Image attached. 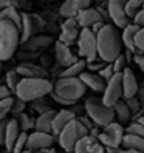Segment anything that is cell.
Segmentation results:
<instances>
[{
	"mask_svg": "<svg viewBox=\"0 0 144 153\" xmlns=\"http://www.w3.org/2000/svg\"><path fill=\"white\" fill-rule=\"evenodd\" d=\"M85 91H87V87L79 77L59 76V79L53 84V90L48 96L54 102L64 105V107H70V105L76 104L85 94Z\"/></svg>",
	"mask_w": 144,
	"mask_h": 153,
	"instance_id": "6da1fadb",
	"label": "cell"
},
{
	"mask_svg": "<svg viewBox=\"0 0 144 153\" xmlns=\"http://www.w3.org/2000/svg\"><path fill=\"white\" fill-rule=\"evenodd\" d=\"M98 57L105 62H113L122 53V40L118 28L113 23H105L96 34Z\"/></svg>",
	"mask_w": 144,
	"mask_h": 153,
	"instance_id": "7a4b0ae2",
	"label": "cell"
},
{
	"mask_svg": "<svg viewBox=\"0 0 144 153\" xmlns=\"http://www.w3.org/2000/svg\"><path fill=\"white\" fill-rule=\"evenodd\" d=\"M53 90V82L48 77H22L16 87V97L25 102H33L39 97L48 96Z\"/></svg>",
	"mask_w": 144,
	"mask_h": 153,
	"instance_id": "3957f363",
	"label": "cell"
},
{
	"mask_svg": "<svg viewBox=\"0 0 144 153\" xmlns=\"http://www.w3.org/2000/svg\"><path fill=\"white\" fill-rule=\"evenodd\" d=\"M19 45H20L19 28L8 20H0V60L5 62L14 57Z\"/></svg>",
	"mask_w": 144,
	"mask_h": 153,
	"instance_id": "277c9868",
	"label": "cell"
},
{
	"mask_svg": "<svg viewBox=\"0 0 144 153\" xmlns=\"http://www.w3.org/2000/svg\"><path fill=\"white\" fill-rule=\"evenodd\" d=\"M84 111L85 114L92 119L96 125L104 127V125L110 124L115 121V111L113 107H109L102 102L101 97L98 96H90L84 102Z\"/></svg>",
	"mask_w": 144,
	"mask_h": 153,
	"instance_id": "5b68a950",
	"label": "cell"
},
{
	"mask_svg": "<svg viewBox=\"0 0 144 153\" xmlns=\"http://www.w3.org/2000/svg\"><path fill=\"white\" fill-rule=\"evenodd\" d=\"M85 134H88V130L75 118L57 133L56 138H57V142H59L62 150L67 152V153H73L76 142L82 136H85Z\"/></svg>",
	"mask_w": 144,
	"mask_h": 153,
	"instance_id": "8992f818",
	"label": "cell"
},
{
	"mask_svg": "<svg viewBox=\"0 0 144 153\" xmlns=\"http://www.w3.org/2000/svg\"><path fill=\"white\" fill-rule=\"evenodd\" d=\"M78 54L85 59V62H93L98 59V45H96V34L90 28H81L79 37L76 40Z\"/></svg>",
	"mask_w": 144,
	"mask_h": 153,
	"instance_id": "52a82bcc",
	"label": "cell"
},
{
	"mask_svg": "<svg viewBox=\"0 0 144 153\" xmlns=\"http://www.w3.org/2000/svg\"><path fill=\"white\" fill-rule=\"evenodd\" d=\"M125 134V128L122 127V124L118 121H113L110 124L101 127V133L98 139L104 147H112V149H119L122 144V138Z\"/></svg>",
	"mask_w": 144,
	"mask_h": 153,
	"instance_id": "ba28073f",
	"label": "cell"
},
{
	"mask_svg": "<svg viewBox=\"0 0 144 153\" xmlns=\"http://www.w3.org/2000/svg\"><path fill=\"white\" fill-rule=\"evenodd\" d=\"M45 28V20L40 16L33 13H23L22 14V25H20V43H23L31 36L37 34Z\"/></svg>",
	"mask_w": 144,
	"mask_h": 153,
	"instance_id": "9c48e42d",
	"label": "cell"
},
{
	"mask_svg": "<svg viewBox=\"0 0 144 153\" xmlns=\"http://www.w3.org/2000/svg\"><path fill=\"white\" fill-rule=\"evenodd\" d=\"M102 102L109 107H113L116 102L122 99V82H121V73H115L109 80L105 82L104 91H102Z\"/></svg>",
	"mask_w": 144,
	"mask_h": 153,
	"instance_id": "30bf717a",
	"label": "cell"
},
{
	"mask_svg": "<svg viewBox=\"0 0 144 153\" xmlns=\"http://www.w3.org/2000/svg\"><path fill=\"white\" fill-rule=\"evenodd\" d=\"M53 142H54V134L53 133L34 130V131L28 133L26 150H30L33 153H37V152H42V150H47V149L53 147Z\"/></svg>",
	"mask_w": 144,
	"mask_h": 153,
	"instance_id": "8fae6325",
	"label": "cell"
},
{
	"mask_svg": "<svg viewBox=\"0 0 144 153\" xmlns=\"http://www.w3.org/2000/svg\"><path fill=\"white\" fill-rule=\"evenodd\" d=\"M107 14L116 28H124L130 23V19L125 14V0H109L107 2Z\"/></svg>",
	"mask_w": 144,
	"mask_h": 153,
	"instance_id": "7c38bea8",
	"label": "cell"
},
{
	"mask_svg": "<svg viewBox=\"0 0 144 153\" xmlns=\"http://www.w3.org/2000/svg\"><path fill=\"white\" fill-rule=\"evenodd\" d=\"M81 33V26L76 20V17H68V19L64 20V23L60 25V33H59V39L60 42H64L67 45H73L76 43L78 37Z\"/></svg>",
	"mask_w": 144,
	"mask_h": 153,
	"instance_id": "4fadbf2b",
	"label": "cell"
},
{
	"mask_svg": "<svg viewBox=\"0 0 144 153\" xmlns=\"http://www.w3.org/2000/svg\"><path fill=\"white\" fill-rule=\"evenodd\" d=\"M22 45H23V50L40 53V51H45L50 47H53L54 45V39L47 34H34L30 39H26Z\"/></svg>",
	"mask_w": 144,
	"mask_h": 153,
	"instance_id": "5bb4252c",
	"label": "cell"
},
{
	"mask_svg": "<svg viewBox=\"0 0 144 153\" xmlns=\"http://www.w3.org/2000/svg\"><path fill=\"white\" fill-rule=\"evenodd\" d=\"M73 153H105V147L98 138L85 134L76 142Z\"/></svg>",
	"mask_w": 144,
	"mask_h": 153,
	"instance_id": "9a60e30c",
	"label": "cell"
},
{
	"mask_svg": "<svg viewBox=\"0 0 144 153\" xmlns=\"http://www.w3.org/2000/svg\"><path fill=\"white\" fill-rule=\"evenodd\" d=\"M121 82H122V99H129L137 96L138 93V79L130 68H124L121 73Z\"/></svg>",
	"mask_w": 144,
	"mask_h": 153,
	"instance_id": "2e32d148",
	"label": "cell"
},
{
	"mask_svg": "<svg viewBox=\"0 0 144 153\" xmlns=\"http://www.w3.org/2000/svg\"><path fill=\"white\" fill-rule=\"evenodd\" d=\"M54 54H56V60H57V64L60 65V67H68V65H71L73 62H76L79 57L75 54L73 51H71V48H70V45H67V43H64V42H60V40H57V42H54Z\"/></svg>",
	"mask_w": 144,
	"mask_h": 153,
	"instance_id": "e0dca14e",
	"label": "cell"
},
{
	"mask_svg": "<svg viewBox=\"0 0 144 153\" xmlns=\"http://www.w3.org/2000/svg\"><path fill=\"white\" fill-rule=\"evenodd\" d=\"M16 71L20 74V77H48V70L33 62H19Z\"/></svg>",
	"mask_w": 144,
	"mask_h": 153,
	"instance_id": "ac0fdd59",
	"label": "cell"
},
{
	"mask_svg": "<svg viewBox=\"0 0 144 153\" xmlns=\"http://www.w3.org/2000/svg\"><path fill=\"white\" fill-rule=\"evenodd\" d=\"M76 20L79 23L81 28H92L93 23L99 22V20H104L101 13L98 11V8H84V10H81L76 16Z\"/></svg>",
	"mask_w": 144,
	"mask_h": 153,
	"instance_id": "d6986e66",
	"label": "cell"
},
{
	"mask_svg": "<svg viewBox=\"0 0 144 153\" xmlns=\"http://www.w3.org/2000/svg\"><path fill=\"white\" fill-rule=\"evenodd\" d=\"M90 6V0H64V3L59 8V14L68 19V17H76L78 13L84 8Z\"/></svg>",
	"mask_w": 144,
	"mask_h": 153,
	"instance_id": "ffe728a7",
	"label": "cell"
},
{
	"mask_svg": "<svg viewBox=\"0 0 144 153\" xmlns=\"http://www.w3.org/2000/svg\"><path fill=\"white\" fill-rule=\"evenodd\" d=\"M75 118H76V114L70 108H62V110L56 111L54 118H53V122H51V133L54 134V138L57 136V133L64 128L70 121H73Z\"/></svg>",
	"mask_w": 144,
	"mask_h": 153,
	"instance_id": "44dd1931",
	"label": "cell"
},
{
	"mask_svg": "<svg viewBox=\"0 0 144 153\" xmlns=\"http://www.w3.org/2000/svg\"><path fill=\"white\" fill-rule=\"evenodd\" d=\"M79 79L84 82V85L90 90H93L95 93H102L105 87V80L95 71H82L79 74Z\"/></svg>",
	"mask_w": 144,
	"mask_h": 153,
	"instance_id": "7402d4cb",
	"label": "cell"
},
{
	"mask_svg": "<svg viewBox=\"0 0 144 153\" xmlns=\"http://www.w3.org/2000/svg\"><path fill=\"white\" fill-rule=\"evenodd\" d=\"M20 131H22V130H20V127H19V124H17L16 118L8 119V124H6V131H5V139H3V146H5V150H6L8 153H11L13 146H14L16 139L19 138Z\"/></svg>",
	"mask_w": 144,
	"mask_h": 153,
	"instance_id": "603a6c76",
	"label": "cell"
},
{
	"mask_svg": "<svg viewBox=\"0 0 144 153\" xmlns=\"http://www.w3.org/2000/svg\"><path fill=\"white\" fill-rule=\"evenodd\" d=\"M140 30L138 25H135L133 22L125 25L122 28V33H121V40H122V45L125 47V50L130 51L132 54L138 53L137 47H135V36H137V31Z\"/></svg>",
	"mask_w": 144,
	"mask_h": 153,
	"instance_id": "cb8c5ba5",
	"label": "cell"
},
{
	"mask_svg": "<svg viewBox=\"0 0 144 153\" xmlns=\"http://www.w3.org/2000/svg\"><path fill=\"white\" fill-rule=\"evenodd\" d=\"M54 113H56L54 108L40 113L37 118L34 119V130L51 133V122H53V118H54Z\"/></svg>",
	"mask_w": 144,
	"mask_h": 153,
	"instance_id": "d4e9b609",
	"label": "cell"
},
{
	"mask_svg": "<svg viewBox=\"0 0 144 153\" xmlns=\"http://www.w3.org/2000/svg\"><path fill=\"white\" fill-rule=\"evenodd\" d=\"M113 111H115V119L119 124H127L132 119V111L129 108V105L125 104L124 99H119L118 102L113 105Z\"/></svg>",
	"mask_w": 144,
	"mask_h": 153,
	"instance_id": "484cf974",
	"label": "cell"
},
{
	"mask_svg": "<svg viewBox=\"0 0 144 153\" xmlns=\"http://www.w3.org/2000/svg\"><path fill=\"white\" fill-rule=\"evenodd\" d=\"M0 20H8L14 23L17 28L20 30V25H22V14L19 13L17 6L11 5V6H6L3 10H0Z\"/></svg>",
	"mask_w": 144,
	"mask_h": 153,
	"instance_id": "4316f807",
	"label": "cell"
},
{
	"mask_svg": "<svg viewBox=\"0 0 144 153\" xmlns=\"http://www.w3.org/2000/svg\"><path fill=\"white\" fill-rule=\"evenodd\" d=\"M121 147L124 149H132L144 153V138L138 136V134H132V133H125L122 138V144Z\"/></svg>",
	"mask_w": 144,
	"mask_h": 153,
	"instance_id": "83f0119b",
	"label": "cell"
},
{
	"mask_svg": "<svg viewBox=\"0 0 144 153\" xmlns=\"http://www.w3.org/2000/svg\"><path fill=\"white\" fill-rule=\"evenodd\" d=\"M87 68V62L85 59H78L76 62H73L71 65L65 67L64 71L60 73L62 77H79V74L82 73V71H85Z\"/></svg>",
	"mask_w": 144,
	"mask_h": 153,
	"instance_id": "f1b7e54d",
	"label": "cell"
},
{
	"mask_svg": "<svg viewBox=\"0 0 144 153\" xmlns=\"http://www.w3.org/2000/svg\"><path fill=\"white\" fill-rule=\"evenodd\" d=\"M14 118H16V121H17V124H19V127H20L22 131L28 133L30 130H34V119L31 118L30 114H26L25 111L19 113L17 116H14Z\"/></svg>",
	"mask_w": 144,
	"mask_h": 153,
	"instance_id": "f546056e",
	"label": "cell"
},
{
	"mask_svg": "<svg viewBox=\"0 0 144 153\" xmlns=\"http://www.w3.org/2000/svg\"><path fill=\"white\" fill-rule=\"evenodd\" d=\"M143 6L144 0H125V14H127L129 19H133Z\"/></svg>",
	"mask_w": 144,
	"mask_h": 153,
	"instance_id": "4dcf8cb0",
	"label": "cell"
},
{
	"mask_svg": "<svg viewBox=\"0 0 144 153\" xmlns=\"http://www.w3.org/2000/svg\"><path fill=\"white\" fill-rule=\"evenodd\" d=\"M20 74L16 71V68L14 70H10L6 73V76H5V80H6V87H8V90H10L11 93H14L16 91V87L19 85V82H20Z\"/></svg>",
	"mask_w": 144,
	"mask_h": 153,
	"instance_id": "1f68e13d",
	"label": "cell"
},
{
	"mask_svg": "<svg viewBox=\"0 0 144 153\" xmlns=\"http://www.w3.org/2000/svg\"><path fill=\"white\" fill-rule=\"evenodd\" d=\"M14 97L13 96H6L0 99V119H5L8 114L11 113V105H13Z\"/></svg>",
	"mask_w": 144,
	"mask_h": 153,
	"instance_id": "d6a6232c",
	"label": "cell"
},
{
	"mask_svg": "<svg viewBox=\"0 0 144 153\" xmlns=\"http://www.w3.org/2000/svg\"><path fill=\"white\" fill-rule=\"evenodd\" d=\"M26 139H28V133H26V131H20L19 138L16 139L14 146H13L11 153H22L26 149Z\"/></svg>",
	"mask_w": 144,
	"mask_h": 153,
	"instance_id": "836d02e7",
	"label": "cell"
},
{
	"mask_svg": "<svg viewBox=\"0 0 144 153\" xmlns=\"http://www.w3.org/2000/svg\"><path fill=\"white\" fill-rule=\"evenodd\" d=\"M33 108L40 114L43 111L53 110V107L47 102V96H43V97H39V99H36V101H33Z\"/></svg>",
	"mask_w": 144,
	"mask_h": 153,
	"instance_id": "e575fe53",
	"label": "cell"
},
{
	"mask_svg": "<svg viewBox=\"0 0 144 153\" xmlns=\"http://www.w3.org/2000/svg\"><path fill=\"white\" fill-rule=\"evenodd\" d=\"M14 56L19 59V62H33L34 59L39 57V53H36V51H28V50H22V51H19V53L16 51Z\"/></svg>",
	"mask_w": 144,
	"mask_h": 153,
	"instance_id": "d590c367",
	"label": "cell"
},
{
	"mask_svg": "<svg viewBox=\"0 0 144 153\" xmlns=\"http://www.w3.org/2000/svg\"><path fill=\"white\" fill-rule=\"evenodd\" d=\"M125 133H132V134H138V136L144 138V124H141L140 121H132L127 128H125Z\"/></svg>",
	"mask_w": 144,
	"mask_h": 153,
	"instance_id": "8d00e7d4",
	"label": "cell"
},
{
	"mask_svg": "<svg viewBox=\"0 0 144 153\" xmlns=\"http://www.w3.org/2000/svg\"><path fill=\"white\" fill-rule=\"evenodd\" d=\"M25 108H26V102L22 101V99H19V97H14L13 105H11V113H13V116H17L19 113L25 111Z\"/></svg>",
	"mask_w": 144,
	"mask_h": 153,
	"instance_id": "74e56055",
	"label": "cell"
},
{
	"mask_svg": "<svg viewBox=\"0 0 144 153\" xmlns=\"http://www.w3.org/2000/svg\"><path fill=\"white\" fill-rule=\"evenodd\" d=\"M125 62H127V57H125L122 53L116 57L113 62H112V65H113V71L115 73H122V70L125 68Z\"/></svg>",
	"mask_w": 144,
	"mask_h": 153,
	"instance_id": "f35d334b",
	"label": "cell"
},
{
	"mask_svg": "<svg viewBox=\"0 0 144 153\" xmlns=\"http://www.w3.org/2000/svg\"><path fill=\"white\" fill-rule=\"evenodd\" d=\"M98 74H99L104 80H105V82H107V80H109L113 74H115V71H113V65H112V62H107V64L99 70V71H98Z\"/></svg>",
	"mask_w": 144,
	"mask_h": 153,
	"instance_id": "ab89813d",
	"label": "cell"
},
{
	"mask_svg": "<svg viewBox=\"0 0 144 153\" xmlns=\"http://www.w3.org/2000/svg\"><path fill=\"white\" fill-rule=\"evenodd\" d=\"M135 47L138 53H144V28H140L135 36Z\"/></svg>",
	"mask_w": 144,
	"mask_h": 153,
	"instance_id": "60d3db41",
	"label": "cell"
},
{
	"mask_svg": "<svg viewBox=\"0 0 144 153\" xmlns=\"http://www.w3.org/2000/svg\"><path fill=\"white\" fill-rule=\"evenodd\" d=\"M105 64H107L105 60H102V59L98 57V59L93 60V62H88V64H87V68H88V71H95V73H98V71H99Z\"/></svg>",
	"mask_w": 144,
	"mask_h": 153,
	"instance_id": "b9f144b4",
	"label": "cell"
},
{
	"mask_svg": "<svg viewBox=\"0 0 144 153\" xmlns=\"http://www.w3.org/2000/svg\"><path fill=\"white\" fill-rule=\"evenodd\" d=\"M133 62L138 65L140 71L144 74V53H135L133 54Z\"/></svg>",
	"mask_w": 144,
	"mask_h": 153,
	"instance_id": "7bdbcfd3",
	"label": "cell"
},
{
	"mask_svg": "<svg viewBox=\"0 0 144 153\" xmlns=\"http://www.w3.org/2000/svg\"><path fill=\"white\" fill-rule=\"evenodd\" d=\"M132 22H133L135 25H138L140 28H144V6L137 13V16L132 19Z\"/></svg>",
	"mask_w": 144,
	"mask_h": 153,
	"instance_id": "ee69618b",
	"label": "cell"
},
{
	"mask_svg": "<svg viewBox=\"0 0 144 153\" xmlns=\"http://www.w3.org/2000/svg\"><path fill=\"white\" fill-rule=\"evenodd\" d=\"M6 124L8 119H0V146H3V139H5V131H6Z\"/></svg>",
	"mask_w": 144,
	"mask_h": 153,
	"instance_id": "f6af8a7d",
	"label": "cell"
},
{
	"mask_svg": "<svg viewBox=\"0 0 144 153\" xmlns=\"http://www.w3.org/2000/svg\"><path fill=\"white\" fill-rule=\"evenodd\" d=\"M137 97L140 99V102H141L143 108H144V80H143V82H140V85H138V93H137Z\"/></svg>",
	"mask_w": 144,
	"mask_h": 153,
	"instance_id": "bcb514c9",
	"label": "cell"
},
{
	"mask_svg": "<svg viewBox=\"0 0 144 153\" xmlns=\"http://www.w3.org/2000/svg\"><path fill=\"white\" fill-rule=\"evenodd\" d=\"M105 25V20H99V22H96V23H93V26H92V28H90V30H92L95 34H98V33H99L101 30H102V26Z\"/></svg>",
	"mask_w": 144,
	"mask_h": 153,
	"instance_id": "7dc6e473",
	"label": "cell"
},
{
	"mask_svg": "<svg viewBox=\"0 0 144 153\" xmlns=\"http://www.w3.org/2000/svg\"><path fill=\"white\" fill-rule=\"evenodd\" d=\"M6 96H11V91L8 90L6 85H0V99H2V97H6Z\"/></svg>",
	"mask_w": 144,
	"mask_h": 153,
	"instance_id": "c3c4849f",
	"label": "cell"
},
{
	"mask_svg": "<svg viewBox=\"0 0 144 153\" xmlns=\"http://www.w3.org/2000/svg\"><path fill=\"white\" fill-rule=\"evenodd\" d=\"M11 5L16 6V3L13 2V0H0V10H3V8H6V6H11Z\"/></svg>",
	"mask_w": 144,
	"mask_h": 153,
	"instance_id": "681fc988",
	"label": "cell"
},
{
	"mask_svg": "<svg viewBox=\"0 0 144 153\" xmlns=\"http://www.w3.org/2000/svg\"><path fill=\"white\" fill-rule=\"evenodd\" d=\"M116 153H141V152H137V150H132V149H124V147H121Z\"/></svg>",
	"mask_w": 144,
	"mask_h": 153,
	"instance_id": "f907efd6",
	"label": "cell"
},
{
	"mask_svg": "<svg viewBox=\"0 0 144 153\" xmlns=\"http://www.w3.org/2000/svg\"><path fill=\"white\" fill-rule=\"evenodd\" d=\"M50 64V57H47V56H43L42 57V62H40V65L45 68V70H47V65Z\"/></svg>",
	"mask_w": 144,
	"mask_h": 153,
	"instance_id": "816d5d0a",
	"label": "cell"
},
{
	"mask_svg": "<svg viewBox=\"0 0 144 153\" xmlns=\"http://www.w3.org/2000/svg\"><path fill=\"white\" fill-rule=\"evenodd\" d=\"M45 152H47V153H59V152H56L54 149H53V147H50V149H47V150H45Z\"/></svg>",
	"mask_w": 144,
	"mask_h": 153,
	"instance_id": "f5cc1de1",
	"label": "cell"
},
{
	"mask_svg": "<svg viewBox=\"0 0 144 153\" xmlns=\"http://www.w3.org/2000/svg\"><path fill=\"white\" fill-rule=\"evenodd\" d=\"M43 3H53V2H57V0H40Z\"/></svg>",
	"mask_w": 144,
	"mask_h": 153,
	"instance_id": "db71d44e",
	"label": "cell"
},
{
	"mask_svg": "<svg viewBox=\"0 0 144 153\" xmlns=\"http://www.w3.org/2000/svg\"><path fill=\"white\" fill-rule=\"evenodd\" d=\"M137 121H140V122H141V124H144V114H143V116H140V118H138V119H137Z\"/></svg>",
	"mask_w": 144,
	"mask_h": 153,
	"instance_id": "11a10c76",
	"label": "cell"
},
{
	"mask_svg": "<svg viewBox=\"0 0 144 153\" xmlns=\"http://www.w3.org/2000/svg\"><path fill=\"white\" fill-rule=\"evenodd\" d=\"M2 67H3V62L0 60V73H2Z\"/></svg>",
	"mask_w": 144,
	"mask_h": 153,
	"instance_id": "9f6ffc18",
	"label": "cell"
},
{
	"mask_svg": "<svg viewBox=\"0 0 144 153\" xmlns=\"http://www.w3.org/2000/svg\"><path fill=\"white\" fill-rule=\"evenodd\" d=\"M22 153H33V152H30V150H26V149H25V150H23Z\"/></svg>",
	"mask_w": 144,
	"mask_h": 153,
	"instance_id": "6f0895ef",
	"label": "cell"
},
{
	"mask_svg": "<svg viewBox=\"0 0 144 153\" xmlns=\"http://www.w3.org/2000/svg\"><path fill=\"white\" fill-rule=\"evenodd\" d=\"M37 153H47V152H45V150H42V152H37Z\"/></svg>",
	"mask_w": 144,
	"mask_h": 153,
	"instance_id": "680465c9",
	"label": "cell"
}]
</instances>
